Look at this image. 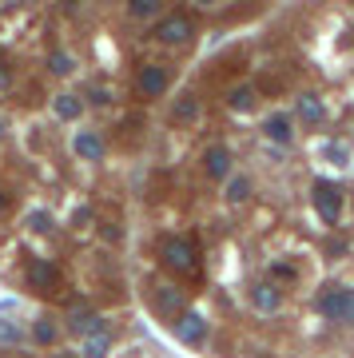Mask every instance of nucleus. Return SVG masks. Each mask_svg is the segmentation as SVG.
<instances>
[{"label":"nucleus","mask_w":354,"mask_h":358,"mask_svg":"<svg viewBox=\"0 0 354 358\" xmlns=\"http://www.w3.org/2000/svg\"><path fill=\"white\" fill-rule=\"evenodd\" d=\"M108 346H112V338H108V331H100V334H88V338H84V358H108Z\"/></svg>","instance_id":"nucleus-15"},{"label":"nucleus","mask_w":354,"mask_h":358,"mask_svg":"<svg viewBox=\"0 0 354 358\" xmlns=\"http://www.w3.org/2000/svg\"><path fill=\"white\" fill-rule=\"evenodd\" d=\"M203 171L211 179H231V152L223 143H211V148L203 152Z\"/></svg>","instance_id":"nucleus-11"},{"label":"nucleus","mask_w":354,"mask_h":358,"mask_svg":"<svg viewBox=\"0 0 354 358\" xmlns=\"http://www.w3.org/2000/svg\"><path fill=\"white\" fill-rule=\"evenodd\" d=\"M0 136H4V120H0Z\"/></svg>","instance_id":"nucleus-28"},{"label":"nucleus","mask_w":354,"mask_h":358,"mask_svg":"<svg viewBox=\"0 0 354 358\" xmlns=\"http://www.w3.org/2000/svg\"><path fill=\"white\" fill-rule=\"evenodd\" d=\"M136 84H139L143 96H164L167 84H171V76H167L164 64H143L139 68V76H136Z\"/></svg>","instance_id":"nucleus-7"},{"label":"nucleus","mask_w":354,"mask_h":358,"mask_svg":"<svg viewBox=\"0 0 354 358\" xmlns=\"http://www.w3.org/2000/svg\"><path fill=\"white\" fill-rule=\"evenodd\" d=\"M191 36H195V24L183 13H167L155 24V40H164V44H187Z\"/></svg>","instance_id":"nucleus-4"},{"label":"nucleus","mask_w":354,"mask_h":358,"mask_svg":"<svg viewBox=\"0 0 354 358\" xmlns=\"http://www.w3.org/2000/svg\"><path fill=\"white\" fill-rule=\"evenodd\" d=\"M152 310L160 315V319H171V322H176L179 315H183V299H179L176 287H155V294H152Z\"/></svg>","instance_id":"nucleus-8"},{"label":"nucleus","mask_w":354,"mask_h":358,"mask_svg":"<svg viewBox=\"0 0 354 358\" xmlns=\"http://www.w3.org/2000/svg\"><path fill=\"white\" fill-rule=\"evenodd\" d=\"M171 331H176V338L183 346H195V343H203V338H207V319H203V315H195V310H183V315L171 322Z\"/></svg>","instance_id":"nucleus-5"},{"label":"nucleus","mask_w":354,"mask_h":358,"mask_svg":"<svg viewBox=\"0 0 354 358\" xmlns=\"http://www.w3.org/2000/svg\"><path fill=\"white\" fill-rule=\"evenodd\" d=\"M8 84H13V72H8V68L0 64V88H8Z\"/></svg>","instance_id":"nucleus-26"},{"label":"nucleus","mask_w":354,"mask_h":358,"mask_svg":"<svg viewBox=\"0 0 354 358\" xmlns=\"http://www.w3.org/2000/svg\"><path fill=\"white\" fill-rule=\"evenodd\" d=\"M315 307L334 322H354V287H323Z\"/></svg>","instance_id":"nucleus-2"},{"label":"nucleus","mask_w":354,"mask_h":358,"mask_svg":"<svg viewBox=\"0 0 354 358\" xmlns=\"http://www.w3.org/2000/svg\"><path fill=\"white\" fill-rule=\"evenodd\" d=\"M227 103L235 108V112H247V108L255 103V92H251V88H235V92L227 96Z\"/></svg>","instance_id":"nucleus-20"},{"label":"nucleus","mask_w":354,"mask_h":358,"mask_svg":"<svg viewBox=\"0 0 354 358\" xmlns=\"http://www.w3.org/2000/svg\"><path fill=\"white\" fill-rule=\"evenodd\" d=\"M247 195H251V179H247V176H231L227 179V199H231V203H243Z\"/></svg>","instance_id":"nucleus-16"},{"label":"nucleus","mask_w":354,"mask_h":358,"mask_svg":"<svg viewBox=\"0 0 354 358\" xmlns=\"http://www.w3.org/2000/svg\"><path fill=\"white\" fill-rule=\"evenodd\" d=\"M263 136L271 143H291L295 140V120H291V112H271L263 120Z\"/></svg>","instance_id":"nucleus-9"},{"label":"nucleus","mask_w":354,"mask_h":358,"mask_svg":"<svg viewBox=\"0 0 354 358\" xmlns=\"http://www.w3.org/2000/svg\"><path fill=\"white\" fill-rule=\"evenodd\" d=\"M199 115V100L195 96H179L176 100V120H195Z\"/></svg>","instance_id":"nucleus-19"},{"label":"nucleus","mask_w":354,"mask_h":358,"mask_svg":"<svg viewBox=\"0 0 354 358\" xmlns=\"http://www.w3.org/2000/svg\"><path fill=\"white\" fill-rule=\"evenodd\" d=\"M88 100H92V103H112V92H108V88H92Z\"/></svg>","instance_id":"nucleus-25"},{"label":"nucleus","mask_w":354,"mask_h":358,"mask_svg":"<svg viewBox=\"0 0 354 358\" xmlns=\"http://www.w3.org/2000/svg\"><path fill=\"white\" fill-rule=\"evenodd\" d=\"M48 68H52V76H68V72L76 68V60H72L68 52H52V56H48Z\"/></svg>","instance_id":"nucleus-18"},{"label":"nucleus","mask_w":354,"mask_h":358,"mask_svg":"<svg viewBox=\"0 0 354 358\" xmlns=\"http://www.w3.org/2000/svg\"><path fill=\"white\" fill-rule=\"evenodd\" d=\"M72 148H76L80 159H100V155H104V140L96 136V131H76Z\"/></svg>","instance_id":"nucleus-13"},{"label":"nucleus","mask_w":354,"mask_h":358,"mask_svg":"<svg viewBox=\"0 0 354 358\" xmlns=\"http://www.w3.org/2000/svg\"><path fill=\"white\" fill-rule=\"evenodd\" d=\"M20 338H24V331H20V327H16V322H8V319H0V343H20Z\"/></svg>","instance_id":"nucleus-23"},{"label":"nucleus","mask_w":354,"mask_h":358,"mask_svg":"<svg viewBox=\"0 0 354 358\" xmlns=\"http://www.w3.org/2000/svg\"><path fill=\"white\" fill-rule=\"evenodd\" d=\"M52 112H56V120H80V112H84V103H80V96H52Z\"/></svg>","instance_id":"nucleus-14"},{"label":"nucleus","mask_w":354,"mask_h":358,"mask_svg":"<svg viewBox=\"0 0 354 358\" xmlns=\"http://www.w3.org/2000/svg\"><path fill=\"white\" fill-rule=\"evenodd\" d=\"M28 227L32 231H52V215L48 211H32V215H28Z\"/></svg>","instance_id":"nucleus-24"},{"label":"nucleus","mask_w":354,"mask_h":358,"mask_svg":"<svg viewBox=\"0 0 354 358\" xmlns=\"http://www.w3.org/2000/svg\"><path fill=\"white\" fill-rule=\"evenodd\" d=\"M127 13L136 16V20H148V16L164 13V4H160V0H132V4H127Z\"/></svg>","instance_id":"nucleus-17"},{"label":"nucleus","mask_w":354,"mask_h":358,"mask_svg":"<svg viewBox=\"0 0 354 358\" xmlns=\"http://www.w3.org/2000/svg\"><path fill=\"white\" fill-rule=\"evenodd\" d=\"M4 207H8V195H4V192H0V211H4Z\"/></svg>","instance_id":"nucleus-27"},{"label":"nucleus","mask_w":354,"mask_h":358,"mask_svg":"<svg viewBox=\"0 0 354 358\" xmlns=\"http://www.w3.org/2000/svg\"><path fill=\"white\" fill-rule=\"evenodd\" d=\"M32 338H36L40 346H52V343H56V327H52L48 319H40L36 327H32Z\"/></svg>","instance_id":"nucleus-21"},{"label":"nucleus","mask_w":354,"mask_h":358,"mask_svg":"<svg viewBox=\"0 0 354 358\" xmlns=\"http://www.w3.org/2000/svg\"><path fill=\"white\" fill-rule=\"evenodd\" d=\"M271 279L295 282V279H299V267H295V263H271Z\"/></svg>","instance_id":"nucleus-22"},{"label":"nucleus","mask_w":354,"mask_h":358,"mask_svg":"<svg viewBox=\"0 0 354 358\" xmlns=\"http://www.w3.org/2000/svg\"><path fill=\"white\" fill-rule=\"evenodd\" d=\"M251 307L259 310V315H275V310L283 307V291H278L275 282H255L251 287Z\"/></svg>","instance_id":"nucleus-10"},{"label":"nucleus","mask_w":354,"mask_h":358,"mask_svg":"<svg viewBox=\"0 0 354 358\" xmlns=\"http://www.w3.org/2000/svg\"><path fill=\"white\" fill-rule=\"evenodd\" d=\"M24 279L32 282L36 291H56V287H60V271L52 267L48 259H32L24 267Z\"/></svg>","instance_id":"nucleus-6"},{"label":"nucleus","mask_w":354,"mask_h":358,"mask_svg":"<svg viewBox=\"0 0 354 358\" xmlns=\"http://www.w3.org/2000/svg\"><path fill=\"white\" fill-rule=\"evenodd\" d=\"M311 195H315V211L327 223H339L342 219V192L339 183H330V179H315V187H311Z\"/></svg>","instance_id":"nucleus-3"},{"label":"nucleus","mask_w":354,"mask_h":358,"mask_svg":"<svg viewBox=\"0 0 354 358\" xmlns=\"http://www.w3.org/2000/svg\"><path fill=\"white\" fill-rule=\"evenodd\" d=\"M295 108H299V120H303V124H311V128H318V124L327 120L323 100H318V96H311V92H303V96L295 100Z\"/></svg>","instance_id":"nucleus-12"},{"label":"nucleus","mask_w":354,"mask_h":358,"mask_svg":"<svg viewBox=\"0 0 354 358\" xmlns=\"http://www.w3.org/2000/svg\"><path fill=\"white\" fill-rule=\"evenodd\" d=\"M160 255H164V263L171 271H183V275H195V271H199V251H195V243L183 239V235L160 239Z\"/></svg>","instance_id":"nucleus-1"}]
</instances>
